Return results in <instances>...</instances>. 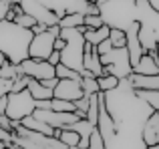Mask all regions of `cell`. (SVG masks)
<instances>
[{"label":"cell","mask_w":159,"mask_h":149,"mask_svg":"<svg viewBox=\"0 0 159 149\" xmlns=\"http://www.w3.org/2000/svg\"><path fill=\"white\" fill-rule=\"evenodd\" d=\"M54 74H57V79H75V81H81V73L75 71V69H69L62 63L54 65Z\"/></svg>","instance_id":"cell-28"},{"label":"cell","mask_w":159,"mask_h":149,"mask_svg":"<svg viewBox=\"0 0 159 149\" xmlns=\"http://www.w3.org/2000/svg\"><path fill=\"white\" fill-rule=\"evenodd\" d=\"M61 38L65 47L61 48V63L69 69L81 73L83 69V51H85V36L81 28H61Z\"/></svg>","instance_id":"cell-5"},{"label":"cell","mask_w":159,"mask_h":149,"mask_svg":"<svg viewBox=\"0 0 159 149\" xmlns=\"http://www.w3.org/2000/svg\"><path fill=\"white\" fill-rule=\"evenodd\" d=\"M12 137H14V133H10V131H6V129H2V127H0V141H2V143L12 145Z\"/></svg>","instance_id":"cell-41"},{"label":"cell","mask_w":159,"mask_h":149,"mask_svg":"<svg viewBox=\"0 0 159 149\" xmlns=\"http://www.w3.org/2000/svg\"><path fill=\"white\" fill-rule=\"evenodd\" d=\"M40 83H43L44 87H48V89H54V85L58 83V79H57V77H51V79H43Z\"/></svg>","instance_id":"cell-43"},{"label":"cell","mask_w":159,"mask_h":149,"mask_svg":"<svg viewBox=\"0 0 159 149\" xmlns=\"http://www.w3.org/2000/svg\"><path fill=\"white\" fill-rule=\"evenodd\" d=\"M95 48H97V52H99V55H105V52H109V51L113 48V44H111V40H109V38H105L103 43H99Z\"/></svg>","instance_id":"cell-40"},{"label":"cell","mask_w":159,"mask_h":149,"mask_svg":"<svg viewBox=\"0 0 159 149\" xmlns=\"http://www.w3.org/2000/svg\"><path fill=\"white\" fill-rule=\"evenodd\" d=\"M83 24H85L87 28H99V26H103V18H101V14H85V20H83Z\"/></svg>","instance_id":"cell-36"},{"label":"cell","mask_w":159,"mask_h":149,"mask_svg":"<svg viewBox=\"0 0 159 149\" xmlns=\"http://www.w3.org/2000/svg\"><path fill=\"white\" fill-rule=\"evenodd\" d=\"M81 87H83V93H85V95L99 93L97 77H81Z\"/></svg>","instance_id":"cell-32"},{"label":"cell","mask_w":159,"mask_h":149,"mask_svg":"<svg viewBox=\"0 0 159 149\" xmlns=\"http://www.w3.org/2000/svg\"><path fill=\"white\" fill-rule=\"evenodd\" d=\"M18 4L22 6V12L30 14L36 22H43V24H47V26L58 24V20H61L57 12L51 10V8H47L43 2H39V0H20Z\"/></svg>","instance_id":"cell-12"},{"label":"cell","mask_w":159,"mask_h":149,"mask_svg":"<svg viewBox=\"0 0 159 149\" xmlns=\"http://www.w3.org/2000/svg\"><path fill=\"white\" fill-rule=\"evenodd\" d=\"M83 69L91 71L95 77L103 74V65H101V59H99V52H97V48H95V44L85 43V51H83Z\"/></svg>","instance_id":"cell-16"},{"label":"cell","mask_w":159,"mask_h":149,"mask_svg":"<svg viewBox=\"0 0 159 149\" xmlns=\"http://www.w3.org/2000/svg\"><path fill=\"white\" fill-rule=\"evenodd\" d=\"M131 73H137V74H157L159 73V61L153 55H149V52H143V55L139 56V61L133 65Z\"/></svg>","instance_id":"cell-19"},{"label":"cell","mask_w":159,"mask_h":149,"mask_svg":"<svg viewBox=\"0 0 159 149\" xmlns=\"http://www.w3.org/2000/svg\"><path fill=\"white\" fill-rule=\"evenodd\" d=\"M99 59H101V65H103V73H109L117 79H127L133 71L131 61H129V52L125 47L121 48L113 47L105 55H99Z\"/></svg>","instance_id":"cell-7"},{"label":"cell","mask_w":159,"mask_h":149,"mask_svg":"<svg viewBox=\"0 0 159 149\" xmlns=\"http://www.w3.org/2000/svg\"><path fill=\"white\" fill-rule=\"evenodd\" d=\"M26 89L30 91L32 99L34 101H44V99H52V89H48V87H44L40 81H36V79H30L28 77V85Z\"/></svg>","instance_id":"cell-21"},{"label":"cell","mask_w":159,"mask_h":149,"mask_svg":"<svg viewBox=\"0 0 159 149\" xmlns=\"http://www.w3.org/2000/svg\"><path fill=\"white\" fill-rule=\"evenodd\" d=\"M85 119L91 123V125L97 127V121H99V93H93L89 97V109H87Z\"/></svg>","instance_id":"cell-25"},{"label":"cell","mask_w":159,"mask_h":149,"mask_svg":"<svg viewBox=\"0 0 159 149\" xmlns=\"http://www.w3.org/2000/svg\"><path fill=\"white\" fill-rule=\"evenodd\" d=\"M36 109V101L32 99L30 91L22 89L16 93H8L6 95V111L4 113L12 119V121H22L24 117L32 115V111Z\"/></svg>","instance_id":"cell-8"},{"label":"cell","mask_w":159,"mask_h":149,"mask_svg":"<svg viewBox=\"0 0 159 149\" xmlns=\"http://www.w3.org/2000/svg\"><path fill=\"white\" fill-rule=\"evenodd\" d=\"M20 125H24L26 129H32V131H39V133H44V135H54V129L51 125H47L44 121H40V119H36L34 115H28V117H24L22 121H20Z\"/></svg>","instance_id":"cell-23"},{"label":"cell","mask_w":159,"mask_h":149,"mask_svg":"<svg viewBox=\"0 0 159 149\" xmlns=\"http://www.w3.org/2000/svg\"><path fill=\"white\" fill-rule=\"evenodd\" d=\"M99 14L109 28L125 30L133 20H137V6L135 0H109L99 6Z\"/></svg>","instance_id":"cell-4"},{"label":"cell","mask_w":159,"mask_h":149,"mask_svg":"<svg viewBox=\"0 0 159 149\" xmlns=\"http://www.w3.org/2000/svg\"><path fill=\"white\" fill-rule=\"evenodd\" d=\"M26 85H28V77H16V79H12V93H16V91H22V89H26Z\"/></svg>","instance_id":"cell-37"},{"label":"cell","mask_w":159,"mask_h":149,"mask_svg":"<svg viewBox=\"0 0 159 149\" xmlns=\"http://www.w3.org/2000/svg\"><path fill=\"white\" fill-rule=\"evenodd\" d=\"M69 149H105V145H103V139H101V133L97 131V127H95V131L91 133V139H89V145L87 147H69Z\"/></svg>","instance_id":"cell-33"},{"label":"cell","mask_w":159,"mask_h":149,"mask_svg":"<svg viewBox=\"0 0 159 149\" xmlns=\"http://www.w3.org/2000/svg\"><path fill=\"white\" fill-rule=\"evenodd\" d=\"M10 2L18 4L20 0H10ZM39 2H43L47 8L54 10L58 14V18L69 14V12H87V6H89L87 0H39Z\"/></svg>","instance_id":"cell-13"},{"label":"cell","mask_w":159,"mask_h":149,"mask_svg":"<svg viewBox=\"0 0 159 149\" xmlns=\"http://www.w3.org/2000/svg\"><path fill=\"white\" fill-rule=\"evenodd\" d=\"M83 36H85V40L89 44H95V47H97L99 43H103L105 38H109V26L107 24H103V26H99V28H87L85 26Z\"/></svg>","instance_id":"cell-22"},{"label":"cell","mask_w":159,"mask_h":149,"mask_svg":"<svg viewBox=\"0 0 159 149\" xmlns=\"http://www.w3.org/2000/svg\"><path fill=\"white\" fill-rule=\"evenodd\" d=\"M47 61H48L51 65H58V63H61V51H52L51 55H48Z\"/></svg>","instance_id":"cell-42"},{"label":"cell","mask_w":159,"mask_h":149,"mask_svg":"<svg viewBox=\"0 0 159 149\" xmlns=\"http://www.w3.org/2000/svg\"><path fill=\"white\" fill-rule=\"evenodd\" d=\"M147 4L153 8V10H157V12H159V0H147Z\"/></svg>","instance_id":"cell-48"},{"label":"cell","mask_w":159,"mask_h":149,"mask_svg":"<svg viewBox=\"0 0 159 149\" xmlns=\"http://www.w3.org/2000/svg\"><path fill=\"white\" fill-rule=\"evenodd\" d=\"M57 36H61V26L58 24H52V26H48L47 30L39 32V34H32V40L28 44V56L47 61L48 55L54 51V38Z\"/></svg>","instance_id":"cell-9"},{"label":"cell","mask_w":159,"mask_h":149,"mask_svg":"<svg viewBox=\"0 0 159 149\" xmlns=\"http://www.w3.org/2000/svg\"><path fill=\"white\" fill-rule=\"evenodd\" d=\"M117 83H119V79L113 77V74H109V73H103V74H99V77H97V85H99V91H101V93L115 89Z\"/></svg>","instance_id":"cell-27"},{"label":"cell","mask_w":159,"mask_h":149,"mask_svg":"<svg viewBox=\"0 0 159 149\" xmlns=\"http://www.w3.org/2000/svg\"><path fill=\"white\" fill-rule=\"evenodd\" d=\"M12 143L22 147V149H69L58 137L26 129L24 125H20V121H14V137H12Z\"/></svg>","instance_id":"cell-6"},{"label":"cell","mask_w":159,"mask_h":149,"mask_svg":"<svg viewBox=\"0 0 159 149\" xmlns=\"http://www.w3.org/2000/svg\"><path fill=\"white\" fill-rule=\"evenodd\" d=\"M0 127H2V129H6V131H10V133H14V121H12L6 113L0 115Z\"/></svg>","instance_id":"cell-38"},{"label":"cell","mask_w":159,"mask_h":149,"mask_svg":"<svg viewBox=\"0 0 159 149\" xmlns=\"http://www.w3.org/2000/svg\"><path fill=\"white\" fill-rule=\"evenodd\" d=\"M36 119L44 121L47 125H51L52 129H65L66 125H70L73 121H77L79 115L75 111H52V109H34L32 111Z\"/></svg>","instance_id":"cell-11"},{"label":"cell","mask_w":159,"mask_h":149,"mask_svg":"<svg viewBox=\"0 0 159 149\" xmlns=\"http://www.w3.org/2000/svg\"><path fill=\"white\" fill-rule=\"evenodd\" d=\"M47 28H48V26H47V24H43V22H36V24H34V26H32V28H30V30H32V34H39V32H43V30H47Z\"/></svg>","instance_id":"cell-44"},{"label":"cell","mask_w":159,"mask_h":149,"mask_svg":"<svg viewBox=\"0 0 159 149\" xmlns=\"http://www.w3.org/2000/svg\"><path fill=\"white\" fill-rule=\"evenodd\" d=\"M153 113L127 79H119L115 89L99 91V121L105 149H147L143 143V125Z\"/></svg>","instance_id":"cell-1"},{"label":"cell","mask_w":159,"mask_h":149,"mask_svg":"<svg viewBox=\"0 0 159 149\" xmlns=\"http://www.w3.org/2000/svg\"><path fill=\"white\" fill-rule=\"evenodd\" d=\"M51 109L52 111H75V103L73 101H65V99H51Z\"/></svg>","instance_id":"cell-34"},{"label":"cell","mask_w":159,"mask_h":149,"mask_svg":"<svg viewBox=\"0 0 159 149\" xmlns=\"http://www.w3.org/2000/svg\"><path fill=\"white\" fill-rule=\"evenodd\" d=\"M8 145H6V143H2V141H0V149H6Z\"/></svg>","instance_id":"cell-52"},{"label":"cell","mask_w":159,"mask_h":149,"mask_svg":"<svg viewBox=\"0 0 159 149\" xmlns=\"http://www.w3.org/2000/svg\"><path fill=\"white\" fill-rule=\"evenodd\" d=\"M6 149H22V147H18V145H14V143H12V145H8Z\"/></svg>","instance_id":"cell-51"},{"label":"cell","mask_w":159,"mask_h":149,"mask_svg":"<svg viewBox=\"0 0 159 149\" xmlns=\"http://www.w3.org/2000/svg\"><path fill=\"white\" fill-rule=\"evenodd\" d=\"M18 67H20V71H22L24 77L36 79V81L57 77V74H54V65H51L48 61H43V59H32V56H26L24 61H20V63H18Z\"/></svg>","instance_id":"cell-10"},{"label":"cell","mask_w":159,"mask_h":149,"mask_svg":"<svg viewBox=\"0 0 159 149\" xmlns=\"http://www.w3.org/2000/svg\"><path fill=\"white\" fill-rule=\"evenodd\" d=\"M83 20H85V12H69V14L61 16L58 26L61 28H79V26H83Z\"/></svg>","instance_id":"cell-24"},{"label":"cell","mask_w":159,"mask_h":149,"mask_svg":"<svg viewBox=\"0 0 159 149\" xmlns=\"http://www.w3.org/2000/svg\"><path fill=\"white\" fill-rule=\"evenodd\" d=\"M12 22H16L18 26H22V28H32L36 24V20L32 18L30 14H26V12H20V14L14 16V20H12Z\"/></svg>","instance_id":"cell-35"},{"label":"cell","mask_w":159,"mask_h":149,"mask_svg":"<svg viewBox=\"0 0 159 149\" xmlns=\"http://www.w3.org/2000/svg\"><path fill=\"white\" fill-rule=\"evenodd\" d=\"M36 109H51V99H44V101H36Z\"/></svg>","instance_id":"cell-45"},{"label":"cell","mask_w":159,"mask_h":149,"mask_svg":"<svg viewBox=\"0 0 159 149\" xmlns=\"http://www.w3.org/2000/svg\"><path fill=\"white\" fill-rule=\"evenodd\" d=\"M125 48L129 52V61H131V67L139 61V56L143 55V47L139 43V22L133 20L127 28H125Z\"/></svg>","instance_id":"cell-15"},{"label":"cell","mask_w":159,"mask_h":149,"mask_svg":"<svg viewBox=\"0 0 159 149\" xmlns=\"http://www.w3.org/2000/svg\"><path fill=\"white\" fill-rule=\"evenodd\" d=\"M133 89H143V91H157L159 89V73L157 74H137L131 73L127 77Z\"/></svg>","instance_id":"cell-18"},{"label":"cell","mask_w":159,"mask_h":149,"mask_svg":"<svg viewBox=\"0 0 159 149\" xmlns=\"http://www.w3.org/2000/svg\"><path fill=\"white\" fill-rule=\"evenodd\" d=\"M65 129H73L81 135V143H79L77 147H87L89 145V139H91V133L95 131V125H91L87 119H77V121H73L70 125H66Z\"/></svg>","instance_id":"cell-20"},{"label":"cell","mask_w":159,"mask_h":149,"mask_svg":"<svg viewBox=\"0 0 159 149\" xmlns=\"http://www.w3.org/2000/svg\"><path fill=\"white\" fill-rule=\"evenodd\" d=\"M137 22H139V43L143 52H155L159 47V12L153 10L147 0H135Z\"/></svg>","instance_id":"cell-3"},{"label":"cell","mask_w":159,"mask_h":149,"mask_svg":"<svg viewBox=\"0 0 159 149\" xmlns=\"http://www.w3.org/2000/svg\"><path fill=\"white\" fill-rule=\"evenodd\" d=\"M143 143L147 147L159 145V111H153L143 125Z\"/></svg>","instance_id":"cell-17"},{"label":"cell","mask_w":159,"mask_h":149,"mask_svg":"<svg viewBox=\"0 0 159 149\" xmlns=\"http://www.w3.org/2000/svg\"><path fill=\"white\" fill-rule=\"evenodd\" d=\"M32 40V30L22 28L12 20H0V52L10 63L18 65L28 56V44Z\"/></svg>","instance_id":"cell-2"},{"label":"cell","mask_w":159,"mask_h":149,"mask_svg":"<svg viewBox=\"0 0 159 149\" xmlns=\"http://www.w3.org/2000/svg\"><path fill=\"white\" fill-rule=\"evenodd\" d=\"M6 61H8V59H6V56H4V55H2V52H0V67H2V65H4V63H6Z\"/></svg>","instance_id":"cell-49"},{"label":"cell","mask_w":159,"mask_h":149,"mask_svg":"<svg viewBox=\"0 0 159 149\" xmlns=\"http://www.w3.org/2000/svg\"><path fill=\"white\" fill-rule=\"evenodd\" d=\"M62 47H65V40H62L61 36H57V38H54V51H61Z\"/></svg>","instance_id":"cell-46"},{"label":"cell","mask_w":159,"mask_h":149,"mask_svg":"<svg viewBox=\"0 0 159 149\" xmlns=\"http://www.w3.org/2000/svg\"><path fill=\"white\" fill-rule=\"evenodd\" d=\"M109 40L115 48H121L125 47V30L121 28H109Z\"/></svg>","instance_id":"cell-31"},{"label":"cell","mask_w":159,"mask_h":149,"mask_svg":"<svg viewBox=\"0 0 159 149\" xmlns=\"http://www.w3.org/2000/svg\"><path fill=\"white\" fill-rule=\"evenodd\" d=\"M58 139H61L66 147H75V145H79V143H81V135H79L77 131H73V129H61Z\"/></svg>","instance_id":"cell-29"},{"label":"cell","mask_w":159,"mask_h":149,"mask_svg":"<svg viewBox=\"0 0 159 149\" xmlns=\"http://www.w3.org/2000/svg\"><path fill=\"white\" fill-rule=\"evenodd\" d=\"M135 93L143 99L145 103L151 105L153 111H159V89L157 91H143V89H135Z\"/></svg>","instance_id":"cell-26"},{"label":"cell","mask_w":159,"mask_h":149,"mask_svg":"<svg viewBox=\"0 0 159 149\" xmlns=\"http://www.w3.org/2000/svg\"><path fill=\"white\" fill-rule=\"evenodd\" d=\"M4 111H6V95H4V97H0V115H2Z\"/></svg>","instance_id":"cell-47"},{"label":"cell","mask_w":159,"mask_h":149,"mask_svg":"<svg viewBox=\"0 0 159 149\" xmlns=\"http://www.w3.org/2000/svg\"><path fill=\"white\" fill-rule=\"evenodd\" d=\"M83 87L81 81H75V79H58V83L52 89V97L57 99H65V101H77L83 97Z\"/></svg>","instance_id":"cell-14"},{"label":"cell","mask_w":159,"mask_h":149,"mask_svg":"<svg viewBox=\"0 0 159 149\" xmlns=\"http://www.w3.org/2000/svg\"><path fill=\"white\" fill-rule=\"evenodd\" d=\"M12 89V79H4L0 77V97H4V95H8Z\"/></svg>","instance_id":"cell-39"},{"label":"cell","mask_w":159,"mask_h":149,"mask_svg":"<svg viewBox=\"0 0 159 149\" xmlns=\"http://www.w3.org/2000/svg\"><path fill=\"white\" fill-rule=\"evenodd\" d=\"M105 2H109V0H95V4H99V6H101V4H105Z\"/></svg>","instance_id":"cell-50"},{"label":"cell","mask_w":159,"mask_h":149,"mask_svg":"<svg viewBox=\"0 0 159 149\" xmlns=\"http://www.w3.org/2000/svg\"><path fill=\"white\" fill-rule=\"evenodd\" d=\"M0 77H4V79H16V77H22V71H20L18 65L6 61V63L0 67Z\"/></svg>","instance_id":"cell-30"}]
</instances>
